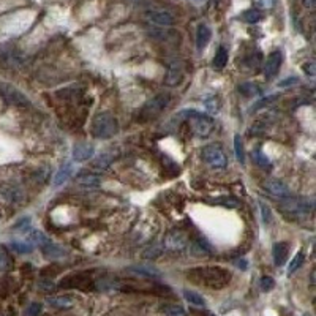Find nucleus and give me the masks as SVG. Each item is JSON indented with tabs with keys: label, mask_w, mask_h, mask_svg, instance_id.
Masks as SVG:
<instances>
[{
	"label": "nucleus",
	"mask_w": 316,
	"mask_h": 316,
	"mask_svg": "<svg viewBox=\"0 0 316 316\" xmlns=\"http://www.w3.org/2000/svg\"><path fill=\"white\" fill-rule=\"evenodd\" d=\"M187 278L192 283L204 286L209 289H223L231 282V272L220 267V265H204V267H193L187 272Z\"/></svg>",
	"instance_id": "nucleus-1"
},
{
	"label": "nucleus",
	"mask_w": 316,
	"mask_h": 316,
	"mask_svg": "<svg viewBox=\"0 0 316 316\" xmlns=\"http://www.w3.org/2000/svg\"><path fill=\"white\" fill-rule=\"evenodd\" d=\"M91 131L97 139H109L119 133V122L111 112H100L92 122Z\"/></svg>",
	"instance_id": "nucleus-2"
},
{
	"label": "nucleus",
	"mask_w": 316,
	"mask_h": 316,
	"mask_svg": "<svg viewBox=\"0 0 316 316\" xmlns=\"http://www.w3.org/2000/svg\"><path fill=\"white\" fill-rule=\"evenodd\" d=\"M179 116H185L187 122L192 125V130L199 138H207L213 131V122L206 114H201L195 109H185Z\"/></svg>",
	"instance_id": "nucleus-3"
},
{
	"label": "nucleus",
	"mask_w": 316,
	"mask_h": 316,
	"mask_svg": "<svg viewBox=\"0 0 316 316\" xmlns=\"http://www.w3.org/2000/svg\"><path fill=\"white\" fill-rule=\"evenodd\" d=\"M169 101H171V97L168 94H160L152 100H149L141 109V119L143 120H150V119L158 117L160 114L168 108Z\"/></svg>",
	"instance_id": "nucleus-4"
},
{
	"label": "nucleus",
	"mask_w": 316,
	"mask_h": 316,
	"mask_svg": "<svg viewBox=\"0 0 316 316\" xmlns=\"http://www.w3.org/2000/svg\"><path fill=\"white\" fill-rule=\"evenodd\" d=\"M201 158L215 169H221L228 166V157L218 144H209L206 147H202Z\"/></svg>",
	"instance_id": "nucleus-5"
},
{
	"label": "nucleus",
	"mask_w": 316,
	"mask_h": 316,
	"mask_svg": "<svg viewBox=\"0 0 316 316\" xmlns=\"http://www.w3.org/2000/svg\"><path fill=\"white\" fill-rule=\"evenodd\" d=\"M0 94L4 95V98L8 101L10 105H15V106H21V108H25L30 105L29 98L25 97L19 88H16L15 85L11 84H7V82H0Z\"/></svg>",
	"instance_id": "nucleus-6"
},
{
	"label": "nucleus",
	"mask_w": 316,
	"mask_h": 316,
	"mask_svg": "<svg viewBox=\"0 0 316 316\" xmlns=\"http://www.w3.org/2000/svg\"><path fill=\"white\" fill-rule=\"evenodd\" d=\"M60 288H78L82 291H88V289H95L97 283L92 282V278L88 277V274H74V275H68L59 283Z\"/></svg>",
	"instance_id": "nucleus-7"
},
{
	"label": "nucleus",
	"mask_w": 316,
	"mask_h": 316,
	"mask_svg": "<svg viewBox=\"0 0 316 316\" xmlns=\"http://www.w3.org/2000/svg\"><path fill=\"white\" fill-rule=\"evenodd\" d=\"M280 207L283 212L293 213V215H303V213H310L313 209V202L310 199H303V198H288L283 201Z\"/></svg>",
	"instance_id": "nucleus-8"
},
{
	"label": "nucleus",
	"mask_w": 316,
	"mask_h": 316,
	"mask_svg": "<svg viewBox=\"0 0 316 316\" xmlns=\"http://www.w3.org/2000/svg\"><path fill=\"white\" fill-rule=\"evenodd\" d=\"M164 248L171 251H182L188 245V236L182 230H172L164 237Z\"/></svg>",
	"instance_id": "nucleus-9"
},
{
	"label": "nucleus",
	"mask_w": 316,
	"mask_h": 316,
	"mask_svg": "<svg viewBox=\"0 0 316 316\" xmlns=\"http://www.w3.org/2000/svg\"><path fill=\"white\" fill-rule=\"evenodd\" d=\"M185 76V68H184V63L180 60H174L171 65L168 67V71L164 74V84L169 85V87H174V85H179L184 79Z\"/></svg>",
	"instance_id": "nucleus-10"
},
{
	"label": "nucleus",
	"mask_w": 316,
	"mask_h": 316,
	"mask_svg": "<svg viewBox=\"0 0 316 316\" xmlns=\"http://www.w3.org/2000/svg\"><path fill=\"white\" fill-rule=\"evenodd\" d=\"M282 60H283V56L280 51H272V53L265 57V63H264L265 79H272L278 74V70L282 67Z\"/></svg>",
	"instance_id": "nucleus-11"
},
{
	"label": "nucleus",
	"mask_w": 316,
	"mask_h": 316,
	"mask_svg": "<svg viewBox=\"0 0 316 316\" xmlns=\"http://www.w3.org/2000/svg\"><path fill=\"white\" fill-rule=\"evenodd\" d=\"M146 18L154 22L157 25H161V27H169V25L174 24V16L168 11H160V10H150L146 13Z\"/></svg>",
	"instance_id": "nucleus-12"
},
{
	"label": "nucleus",
	"mask_w": 316,
	"mask_h": 316,
	"mask_svg": "<svg viewBox=\"0 0 316 316\" xmlns=\"http://www.w3.org/2000/svg\"><path fill=\"white\" fill-rule=\"evenodd\" d=\"M262 187H264V190H267V192L272 196H277V198H288L289 196L288 187L283 182L277 180V179H267V180H264L262 182Z\"/></svg>",
	"instance_id": "nucleus-13"
},
{
	"label": "nucleus",
	"mask_w": 316,
	"mask_h": 316,
	"mask_svg": "<svg viewBox=\"0 0 316 316\" xmlns=\"http://www.w3.org/2000/svg\"><path fill=\"white\" fill-rule=\"evenodd\" d=\"M74 182L76 185L82 188H98L101 184V177L92 172H81L79 175H76Z\"/></svg>",
	"instance_id": "nucleus-14"
},
{
	"label": "nucleus",
	"mask_w": 316,
	"mask_h": 316,
	"mask_svg": "<svg viewBox=\"0 0 316 316\" xmlns=\"http://www.w3.org/2000/svg\"><path fill=\"white\" fill-rule=\"evenodd\" d=\"M128 272L134 274V275H139V277H144V278H160L161 277V272L154 267V265H146V264H136V265H130Z\"/></svg>",
	"instance_id": "nucleus-15"
},
{
	"label": "nucleus",
	"mask_w": 316,
	"mask_h": 316,
	"mask_svg": "<svg viewBox=\"0 0 316 316\" xmlns=\"http://www.w3.org/2000/svg\"><path fill=\"white\" fill-rule=\"evenodd\" d=\"M94 157V146L88 143H78L73 147L74 161H87Z\"/></svg>",
	"instance_id": "nucleus-16"
},
{
	"label": "nucleus",
	"mask_w": 316,
	"mask_h": 316,
	"mask_svg": "<svg viewBox=\"0 0 316 316\" xmlns=\"http://www.w3.org/2000/svg\"><path fill=\"white\" fill-rule=\"evenodd\" d=\"M288 255H289V245L286 242H277L274 245L272 256L275 265H283L288 261Z\"/></svg>",
	"instance_id": "nucleus-17"
},
{
	"label": "nucleus",
	"mask_w": 316,
	"mask_h": 316,
	"mask_svg": "<svg viewBox=\"0 0 316 316\" xmlns=\"http://www.w3.org/2000/svg\"><path fill=\"white\" fill-rule=\"evenodd\" d=\"M112 161H114V155L112 154H101L95 160H92L91 166H88V168H91L92 171H95V172H103V171H106L111 166Z\"/></svg>",
	"instance_id": "nucleus-18"
},
{
	"label": "nucleus",
	"mask_w": 316,
	"mask_h": 316,
	"mask_svg": "<svg viewBox=\"0 0 316 316\" xmlns=\"http://www.w3.org/2000/svg\"><path fill=\"white\" fill-rule=\"evenodd\" d=\"M74 169L70 163H65V164H62V166L59 168V171L56 172L54 175V185L59 187V185H63L65 182H68V179L73 175Z\"/></svg>",
	"instance_id": "nucleus-19"
},
{
	"label": "nucleus",
	"mask_w": 316,
	"mask_h": 316,
	"mask_svg": "<svg viewBox=\"0 0 316 316\" xmlns=\"http://www.w3.org/2000/svg\"><path fill=\"white\" fill-rule=\"evenodd\" d=\"M46 302L51 307H56V308H70L73 307L74 299L71 296H51L48 297Z\"/></svg>",
	"instance_id": "nucleus-20"
},
{
	"label": "nucleus",
	"mask_w": 316,
	"mask_h": 316,
	"mask_svg": "<svg viewBox=\"0 0 316 316\" xmlns=\"http://www.w3.org/2000/svg\"><path fill=\"white\" fill-rule=\"evenodd\" d=\"M212 38V30L207 27V25H199L198 27V33H196V46L198 49H204Z\"/></svg>",
	"instance_id": "nucleus-21"
},
{
	"label": "nucleus",
	"mask_w": 316,
	"mask_h": 316,
	"mask_svg": "<svg viewBox=\"0 0 316 316\" xmlns=\"http://www.w3.org/2000/svg\"><path fill=\"white\" fill-rule=\"evenodd\" d=\"M0 195H2L10 202H18V201L22 199V193L16 187H11V185H7V187H4L2 190H0Z\"/></svg>",
	"instance_id": "nucleus-22"
},
{
	"label": "nucleus",
	"mask_w": 316,
	"mask_h": 316,
	"mask_svg": "<svg viewBox=\"0 0 316 316\" xmlns=\"http://www.w3.org/2000/svg\"><path fill=\"white\" fill-rule=\"evenodd\" d=\"M41 251L44 253V256H48V258H60V256L65 255V250H63L60 245H56L53 240H51L48 245L41 247Z\"/></svg>",
	"instance_id": "nucleus-23"
},
{
	"label": "nucleus",
	"mask_w": 316,
	"mask_h": 316,
	"mask_svg": "<svg viewBox=\"0 0 316 316\" xmlns=\"http://www.w3.org/2000/svg\"><path fill=\"white\" fill-rule=\"evenodd\" d=\"M184 297L187 299V302H190L192 305L195 307H204L206 305V300L201 294H198L196 291H192V289H184Z\"/></svg>",
	"instance_id": "nucleus-24"
},
{
	"label": "nucleus",
	"mask_w": 316,
	"mask_h": 316,
	"mask_svg": "<svg viewBox=\"0 0 316 316\" xmlns=\"http://www.w3.org/2000/svg\"><path fill=\"white\" fill-rule=\"evenodd\" d=\"M29 240L32 242V245H38L40 248L44 247V245H48V244L51 242V239H49L44 233L36 231V230H33V231L29 233Z\"/></svg>",
	"instance_id": "nucleus-25"
},
{
	"label": "nucleus",
	"mask_w": 316,
	"mask_h": 316,
	"mask_svg": "<svg viewBox=\"0 0 316 316\" xmlns=\"http://www.w3.org/2000/svg\"><path fill=\"white\" fill-rule=\"evenodd\" d=\"M226 63H228V51H226L224 46H220L218 51H217V54H215V57H213L212 65H213V68L221 70V68H224Z\"/></svg>",
	"instance_id": "nucleus-26"
},
{
	"label": "nucleus",
	"mask_w": 316,
	"mask_h": 316,
	"mask_svg": "<svg viewBox=\"0 0 316 316\" xmlns=\"http://www.w3.org/2000/svg\"><path fill=\"white\" fill-rule=\"evenodd\" d=\"M239 92L245 97H258L261 95V88L255 82H244L239 85Z\"/></svg>",
	"instance_id": "nucleus-27"
},
{
	"label": "nucleus",
	"mask_w": 316,
	"mask_h": 316,
	"mask_svg": "<svg viewBox=\"0 0 316 316\" xmlns=\"http://www.w3.org/2000/svg\"><path fill=\"white\" fill-rule=\"evenodd\" d=\"M212 202H213V204L228 207V209H237V207H240V202L234 196H221L218 199H213Z\"/></svg>",
	"instance_id": "nucleus-28"
},
{
	"label": "nucleus",
	"mask_w": 316,
	"mask_h": 316,
	"mask_svg": "<svg viewBox=\"0 0 316 316\" xmlns=\"http://www.w3.org/2000/svg\"><path fill=\"white\" fill-rule=\"evenodd\" d=\"M242 19L247 24H256L262 19V15H261V11H258L256 8H250V10L242 13Z\"/></svg>",
	"instance_id": "nucleus-29"
},
{
	"label": "nucleus",
	"mask_w": 316,
	"mask_h": 316,
	"mask_svg": "<svg viewBox=\"0 0 316 316\" xmlns=\"http://www.w3.org/2000/svg\"><path fill=\"white\" fill-rule=\"evenodd\" d=\"M163 251H164L163 247H160V245H152V247H147L143 251V258L154 261V259H157V258H160L163 255Z\"/></svg>",
	"instance_id": "nucleus-30"
},
{
	"label": "nucleus",
	"mask_w": 316,
	"mask_h": 316,
	"mask_svg": "<svg viewBox=\"0 0 316 316\" xmlns=\"http://www.w3.org/2000/svg\"><path fill=\"white\" fill-rule=\"evenodd\" d=\"M234 152H236L237 161L240 164H245V152H244V146H242V139H240L239 134L234 136Z\"/></svg>",
	"instance_id": "nucleus-31"
},
{
	"label": "nucleus",
	"mask_w": 316,
	"mask_h": 316,
	"mask_svg": "<svg viewBox=\"0 0 316 316\" xmlns=\"http://www.w3.org/2000/svg\"><path fill=\"white\" fill-rule=\"evenodd\" d=\"M190 250H192L195 255H209L210 253V247L206 240H196V242L192 244V248Z\"/></svg>",
	"instance_id": "nucleus-32"
},
{
	"label": "nucleus",
	"mask_w": 316,
	"mask_h": 316,
	"mask_svg": "<svg viewBox=\"0 0 316 316\" xmlns=\"http://www.w3.org/2000/svg\"><path fill=\"white\" fill-rule=\"evenodd\" d=\"M303 261H305V255H303V251H299L297 255L291 259L289 265H288V274H294L296 270H299V267L303 264Z\"/></svg>",
	"instance_id": "nucleus-33"
},
{
	"label": "nucleus",
	"mask_w": 316,
	"mask_h": 316,
	"mask_svg": "<svg viewBox=\"0 0 316 316\" xmlns=\"http://www.w3.org/2000/svg\"><path fill=\"white\" fill-rule=\"evenodd\" d=\"M163 313L166 316H187V311L180 305H164Z\"/></svg>",
	"instance_id": "nucleus-34"
},
{
	"label": "nucleus",
	"mask_w": 316,
	"mask_h": 316,
	"mask_svg": "<svg viewBox=\"0 0 316 316\" xmlns=\"http://www.w3.org/2000/svg\"><path fill=\"white\" fill-rule=\"evenodd\" d=\"M11 248L15 250L16 253H21V255H25V253H30L33 250V245L32 244H25V242H13L11 244Z\"/></svg>",
	"instance_id": "nucleus-35"
},
{
	"label": "nucleus",
	"mask_w": 316,
	"mask_h": 316,
	"mask_svg": "<svg viewBox=\"0 0 316 316\" xmlns=\"http://www.w3.org/2000/svg\"><path fill=\"white\" fill-rule=\"evenodd\" d=\"M10 255H8V251L4 248V247H0V272H5L8 267H10Z\"/></svg>",
	"instance_id": "nucleus-36"
},
{
	"label": "nucleus",
	"mask_w": 316,
	"mask_h": 316,
	"mask_svg": "<svg viewBox=\"0 0 316 316\" xmlns=\"http://www.w3.org/2000/svg\"><path fill=\"white\" fill-rule=\"evenodd\" d=\"M259 207H261V215H262V221L265 223V224H270V221H272V212H270V209H269V206L265 204L264 201H259Z\"/></svg>",
	"instance_id": "nucleus-37"
},
{
	"label": "nucleus",
	"mask_w": 316,
	"mask_h": 316,
	"mask_svg": "<svg viewBox=\"0 0 316 316\" xmlns=\"http://www.w3.org/2000/svg\"><path fill=\"white\" fill-rule=\"evenodd\" d=\"M253 158H255V161L259 164V166H262V168H265V166L269 168V166H270V161H269V158L265 157L261 150H256L255 154H253Z\"/></svg>",
	"instance_id": "nucleus-38"
},
{
	"label": "nucleus",
	"mask_w": 316,
	"mask_h": 316,
	"mask_svg": "<svg viewBox=\"0 0 316 316\" xmlns=\"http://www.w3.org/2000/svg\"><path fill=\"white\" fill-rule=\"evenodd\" d=\"M259 286H261L262 291H265V293H269V291L274 289L275 282H274V278H272V277H262V278H261V282H259Z\"/></svg>",
	"instance_id": "nucleus-39"
},
{
	"label": "nucleus",
	"mask_w": 316,
	"mask_h": 316,
	"mask_svg": "<svg viewBox=\"0 0 316 316\" xmlns=\"http://www.w3.org/2000/svg\"><path fill=\"white\" fill-rule=\"evenodd\" d=\"M41 310H43L41 303L33 302V303H30V305L27 307V310H25V316H38L41 313Z\"/></svg>",
	"instance_id": "nucleus-40"
},
{
	"label": "nucleus",
	"mask_w": 316,
	"mask_h": 316,
	"mask_svg": "<svg viewBox=\"0 0 316 316\" xmlns=\"http://www.w3.org/2000/svg\"><path fill=\"white\" fill-rule=\"evenodd\" d=\"M29 226H30V217H24V218H21L15 226H13V228H15V230L16 231H25V230H29Z\"/></svg>",
	"instance_id": "nucleus-41"
},
{
	"label": "nucleus",
	"mask_w": 316,
	"mask_h": 316,
	"mask_svg": "<svg viewBox=\"0 0 316 316\" xmlns=\"http://www.w3.org/2000/svg\"><path fill=\"white\" fill-rule=\"evenodd\" d=\"M275 98H277V95H269L267 98H262L261 101H258V103H256L255 106H253V108H251V111H256L258 108H261V106H264V105H269V103H270V101H274Z\"/></svg>",
	"instance_id": "nucleus-42"
},
{
	"label": "nucleus",
	"mask_w": 316,
	"mask_h": 316,
	"mask_svg": "<svg viewBox=\"0 0 316 316\" xmlns=\"http://www.w3.org/2000/svg\"><path fill=\"white\" fill-rule=\"evenodd\" d=\"M302 70L305 71L308 76H314L316 74V65L313 62H308V63H303V67H302Z\"/></svg>",
	"instance_id": "nucleus-43"
},
{
	"label": "nucleus",
	"mask_w": 316,
	"mask_h": 316,
	"mask_svg": "<svg viewBox=\"0 0 316 316\" xmlns=\"http://www.w3.org/2000/svg\"><path fill=\"white\" fill-rule=\"evenodd\" d=\"M296 82H299V78H296V76H293V78H286V79H283V81H280V87H289V85H293V84H296Z\"/></svg>",
	"instance_id": "nucleus-44"
},
{
	"label": "nucleus",
	"mask_w": 316,
	"mask_h": 316,
	"mask_svg": "<svg viewBox=\"0 0 316 316\" xmlns=\"http://www.w3.org/2000/svg\"><path fill=\"white\" fill-rule=\"evenodd\" d=\"M38 286H40V289H43V291H53L54 289V283L53 282H40V283H38Z\"/></svg>",
	"instance_id": "nucleus-45"
},
{
	"label": "nucleus",
	"mask_w": 316,
	"mask_h": 316,
	"mask_svg": "<svg viewBox=\"0 0 316 316\" xmlns=\"http://www.w3.org/2000/svg\"><path fill=\"white\" fill-rule=\"evenodd\" d=\"M236 265H237V267H240V269H247V262H245V259H237L236 261Z\"/></svg>",
	"instance_id": "nucleus-46"
}]
</instances>
